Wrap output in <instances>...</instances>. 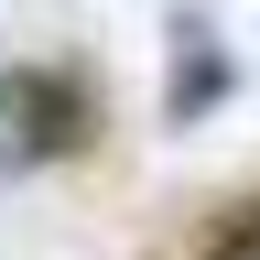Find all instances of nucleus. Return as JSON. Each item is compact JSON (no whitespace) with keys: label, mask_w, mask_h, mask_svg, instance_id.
<instances>
[{"label":"nucleus","mask_w":260,"mask_h":260,"mask_svg":"<svg viewBox=\"0 0 260 260\" xmlns=\"http://www.w3.org/2000/svg\"><path fill=\"white\" fill-rule=\"evenodd\" d=\"M98 141V98L65 65H0V174H54Z\"/></svg>","instance_id":"f257e3e1"},{"label":"nucleus","mask_w":260,"mask_h":260,"mask_svg":"<svg viewBox=\"0 0 260 260\" xmlns=\"http://www.w3.org/2000/svg\"><path fill=\"white\" fill-rule=\"evenodd\" d=\"M206 260H260V206H239V217H228L217 239H206Z\"/></svg>","instance_id":"7ed1b4c3"},{"label":"nucleus","mask_w":260,"mask_h":260,"mask_svg":"<svg viewBox=\"0 0 260 260\" xmlns=\"http://www.w3.org/2000/svg\"><path fill=\"white\" fill-rule=\"evenodd\" d=\"M228 98H239V44H217L206 11H174V76H162V130H206Z\"/></svg>","instance_id":"f03ea898"}]
</instances>
